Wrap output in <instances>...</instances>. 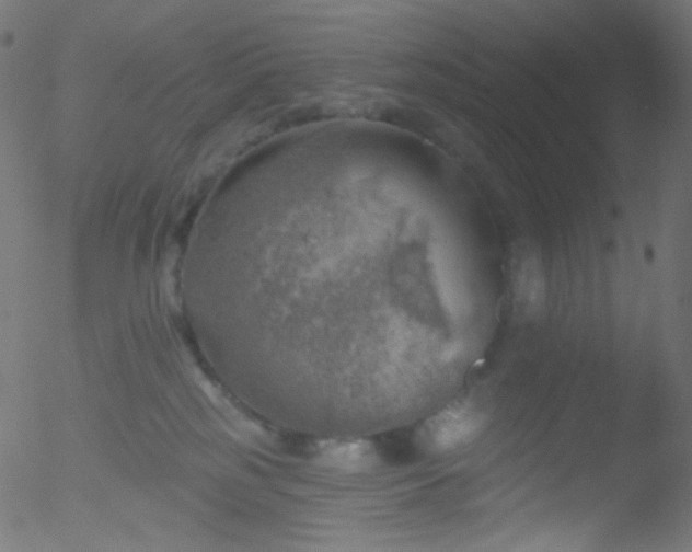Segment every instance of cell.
<instances>
[{
  "label": "cell",
  "instance_id": "6da1fadb",
  "mask_svg": "<svg viewBox=\"0 0 692 552\" xmlns=\"http://www.w3.org/2000/svg\"><path fill=\"white\" fill-rule=\"evenodd\" d=\"M482 424V416L470 407H450L428 424V438L437 449H453L472 440Z\"/></svg>",
  "mask_w": 692,
  "mask_h": 552
},
{
  "label": "cell",
  "instance_id": "3957f363",
  "mask_svg": "<svg viewBox=\"0 0 692 552\" xmlns=\"http://www.w3.org/2000/svg\"><path fill=\"white\" fill-rule=\"evenodd\" d=\"M323 459L331 465L341 469H362L374 459L370 445L361 441L327 445L323 450Z\"/></svg>",
  "mask_w": 692,
  "mask_h": 552
},
{
  "label": "cell",
  "instance_id": "7a4b0ae2",
  "mask_svg": "<svg viewBox=\"0 0 692 552\" xmlns=\"http://www.w3.org/2000/svg\"><path fill=\"white\" fill-rule=\"evenodd\" d=\"M511 285L518 303L528 309L539 306L544 295V275L540 258L531 248L522 246L516 251Z\"/></svg>",
  "mask_w": 692,
  "mask_h": 552
}]
</instances>
